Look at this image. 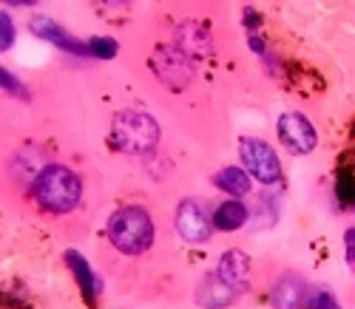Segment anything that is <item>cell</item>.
<instances>
[{
  "label": "cell",
  "instance_id": "1",
  "mask_svg": "<svg viewBox=\"0 0 355 309\" xmlns=\"http://www.w3.org/2000/svg\"><path fill=\"white\" fill-rule=\"evenodd\" d=\"M159 122L145 114V111H120L114 114L111 128H108V142L120 150V153H134V157H142V153H151L159 145Z\"/></svg>",
  "mask_w": 355,
  "mask_h": 309
},
{
  "label": "cell",
  "instance_id": "2",
  "mask_svg": "<svg viewBox=\"0 0 355 309\" xmlns=\"http://www.w3.org/2000/svg\"><path fill=\"white\" fill-rule=\"evenodd\" d=\"M35 202L49 213H69L80 204L83 182L66 165H46L35 179Z\"/></svg>",
  "mask_w": 355,
  "mask_h": 309
},
{
  "label": "cell",
  "instance_id": "3",
  "mask_svg": "<svg viewBox=\"0 0 355 309\" xmlns=\"http://www.w3.org/2000/svg\"><path fill=\"white\" fill-rule=\"evenodd\" d=\"M108 238L120 253L139 256L154 244V222L151 213L139 204L120 207L108 219Z\"/></svg>",
  "mask_w": 355,
  "mask_h": 309
},
{
  "label": "cell",
  "instance_id": "4",
  "mask_svg": "<svg viewBox=\"0 0 355 309\" xmlns=\"http://www.w3.org/2000/svg\"><path fill=\"white\" fill-rule=\"evenodd\" d=\"M239 157L248 170V176L259 179L261 184H273L282 179V162L276 157V150L259 139V136H242L239 139Z\"/></svg>",
  "mask_w": 355,
  "mask_h": 309
},
{
  "label": "cell",
  "instance_id": "5",
  "mask_svg": "<svg viewBox=\"0 0 355 309\" xmlns=\"http://www.w3.org/2000/svg\"><path fill=\"white\" fill-rule=\"evenodd\" d=\"M279 139L295 157H304V153L315 150L318 145V134L313 128V122L299 111H287L279 116Z\"/></svg>",
  "mask_w": 355,
  "mask_h": 309
},
{
  "label": "cell",
  "instance_id": "6",
  "mask_svg": "<svg viewBox=\"0 0 355 309\" xmlns=\"http://www.w3.org/2000/svg\"><path fill=\"white\" fill-rule=\"evenodd\" d=\"M151 69L168 88H185L193 77V60H188L176 46H159L151 57Z\"/></svg>",
  "mask_w": 355,
  "mask_h": 309
},
{
  "label": "cell",
  "instance_id": "7",
  "mask_svg": "<svg viewBox=\"0 0 355 309\" xmlns=\"http://www.w3.org/2000/svg\"><path fill=\"white\" fill-rule=\"evenodd\" d=\"M176 230L188 244H205L214 233V215H208L202 202L185 199L176 207Z\"/></svg>",
  "mask_w": 355,
  "mask_h": 309
},
{
  "label": "cell",
  "instance_id": "8",
  "mask_svg": "<svg viewBox=\"0 0 355 309\" xmlns=\"http://www.w3.org/2000/svg\"><path fill=\"white\" fill-rule=\"evenodd\" d=\"M173 46L180 48L188 60H205V57H211V35H208V26L196 23V20L180 23Z\"/></svg>",
  "mask_w": 355,
  "mask_h": 309
},
{
  "label": "cell",
  "instance_id": "9",
  "mask_svg": "<svg viewBox=\"0 0 355 309\" xmlns=\"http://www.w3.org/2000/svg\"><path fill=\"white\" fill-rule=\"evenodd\" d=\"M28 28L37 35V37H43V40H49V43H54L57 48H63V51H69V54H77V57H83V54H88V43H83V40H77V37H71L63 26H57L51 17H43V15H35L32 20H28Z\"/></svg>",
  "mask_w": 355,
  "mask_h": 309
},
{
  "label": "cell",
  "instance_id": "10",
  "mask_svg": "<svg viewBox=\"0 0 355 309\" xmlns=\"http://www.w3.org/2000/svg\"><path fill=\"white\" fill-rule=\"evenodd\" d=\"M216 275L227 287H233L236 292H245L250 287V258L242 253V250H227L222 253L219 258V267H216Z\"/></svg>",
  "mask_w": 355,
  "mask_h": 309
},
{
  "label": "cell",
  "instance_id": "11",
  "mask_svg": "<svg viewBox=\"0 0 355 309\" xmlns=\"http://www.w3.org/2000/svg\"><path fill=\"white\" fill-rule=\"evenodd\" d=\"M236 298H239V292H236L233 287H227L216 272H208V275H205L202 281H199V287H196V301H199V306H208V309H225V306H230Z\"/></svg>",
  "mask_w": 355,
  "mask_h": 309
},
{
  "label": "cell",
  "instance_id": "12",
  "mask_svg": "<svg viewBox=\"0 0 355 309\" xmlns=\"http://www.w3.org/2000/svg\"><path fill=\"white\" fill-rule=\"evenodd\" d=\"M304 292H307L304 278L295 272H284L270 290V303L276 309H299L304 303Z\"/></svg>",
  "mask_w": 355,
  "mask_h": 309
},
{
  "label": "cell",
  "instance_id": "13",
  "mask_svg": "<svg viewBox=\"0 0 355 309\" xmlns=\"http://www.w3.org/2000/svg\"><path fill=\"white\" fill-rule=\"evenodd\" d=\"M248 207L239 202V199H230V202H222L214 213V227L216 230H225V233H233L248 224Z\"/></svg>",
  "mask_w": 355,
  "mask_h": 309
},
{
  "label": "cell",
  "instance_id": "14",
  "mask_svg": "<svg viewBox=\"0 0 355 309\" xmlns=\"http://www.w3.org/2000/svg\"><path fill=\"white\" fill-rule=\"evenodd\" d=\"M66 261H69V267H71V272H74V278H77V284H80L85 301L94 303V298H97V278H94L92 267H88V261H85L80 253H74V250L66 253Z\"/></svg>",
  "mask_w": 355,
  "mask_h": 309
},
{
  "label": "cell",
  "instance_id": "15",
  "mask_svg": "<svg viewBox=\"0 0 355 309\" xmlns=\"http://www.w3.org/2000/svg\"><path fill=\"white\" fill-rule=\"evenodd\" d=\"M214 182H216V188H222L233 199H242L250 193V176L245 168H222Z\"/></svg>",
  "mask_w": 355,
  "mask_h": 309
},
{
  "label": "cell",
  "instance_id": "16",
  "mask_svg": "<svg viewBox=\"0 0 355 309\" xmlns=\"http://www.w3.org/2000/svg\"><path fill=\"white\" fill-rule=\"evenodd\" d=\"M336 196L341 204H355V168H344L336 176Z\"/></svg>",
  "mask_w": 355,
  "mask_h": 309
},
{
  "label": "cell",
  "instance_id": "17",
  "mask_svg": "<svg viewBox=\"0 0 355 309\" xmlns=\"http://www.w3.org/2000/svg\"><path fill=\"white\" fill-rule=\"evenodd\" d=\"M116 40H111V37H92L88 40V54L92 57H97V60H111L114 54H116Z\"/></svg>",
  "mask_w": 355,
  "mask_h": 309
},
{
  "label": "cell",
  "instance_id": "18",
  "mask_svg": "<svg viewBox=\"0 0 355 309\" xmlns=\"http://www.w3.org/2000/svg\"><path fill=\"white\" fill-rule=\"evenodd\" d=\"M15 43V23L6 12H0V51H6Z\"/></svg>",
  "mask_w": 355,
  "mask_h": 309
},
{
  "label": "cell",
  "instance_id": "19",
  "mask_svg": "<svg viewBox=\"0 0 355 309\" xmlns=\"http://www.w3.org/2000/svg\"><path fill=\"white\" fill-rule=\"evenodd\" d=\"M0 88H6V91H12L15 97H23V100H28V91H26V85L20 82V80H15L6 69H0Z\"/></svg>",
  "mask_w": 355,
  "mask_h": 309
},
{
  "label": "cell",
  "instance_id": "20",
  "mask_svg": "<svg viewBox=\"0 0 355 309\" xmlns=\"http://www.w3.org/2000/svg\"><path fill=\"white\" fill-rule=\"evenodd\" d=\"M310 309H338V298L330 290H315L310 298Z\"/></svg>",
  "mask_w": 355,
  "mask_h": 309
},
{
  "label": "cell",
  "instance_id": "21",
  "mask_svg": "<svg viewBox=\"0 0 355 309\" xmlns=\"http://www.w3.org/2000/svg\"><path fill=\"white\" fill-rule=\"evenodd\" d=\"M344 244H347V264H349V270L355 272V227H349V230L344 233Z\"/></svg>",
  "mask_w": 355,
  "mask_h": 309
},
{
  "label": "cell",
  "instance_id": "22",
  "mask_svg": "<svg viewBox=\"0 0 355 309\" xmlns=\"http://www.w3.org/2000/svg\"><path fill=\"white\" fill-rule=\"evenodd\" d=\"M250 48H253V51H256V54H264V43H261V40H259V37H256V35H253V37H250Z\"/></svg>",
  "mask_w": 355,
  "mask_h": 309
}]
</instances>
